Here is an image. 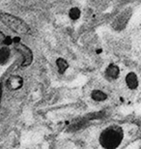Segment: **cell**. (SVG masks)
I'll list each match as a JSON object with an SVG mask.
<instances>
[{
  "instance_id": "7c38bea8",
  "label": "cell",
  "mask_w": 141,
  "mask_h": 149,
  "mask_svg": "<svg viewBox=\"0 0 141 149\" xmlns=\"http://www.w3.org/2000/svg\"><path fill=\"white\" fill-rule=\"evenodd\" d=\"M6 41V35L0 30V45H2L3 43H5Z\"/></svg>"
},
{
  "instance_id": "4fadbf2b",
  "label": "cell",
  "mask_w": 141,
  "mask_h": 149,
  "mask_svg": "<svg viewBox=\"0 0 141 149\" xmlns=\"http://www.w3.org/2000/svg\"><path fill=\"white\" fill-rule=\"evenodd\" d=\"M2 93H3V87H2V83L0 82V102H1L2 99Z\"/></svg>"
},
{
  "instance_id": "9c48e42d",
  "label": "cell",
  "mask_w": 141,
  "mask_h": 149,
  "mask_svg": "<svg viewBox=\"0 0 141 149\" xmlns=\"http://www.w3.org/2000/svg\"><path fill=\"white\" fill-rule=\"evenodd\" d=\"M55 65L57 67V70H58V72L60 74H65L66 72H67V70L69 69V67H70L69 62L63 57L57 58L56 61H55Z\"/></svg>"
},
{
  "instance_id": "ba28073f",
  "label": "cell",
  "mask_w": 141,
  "mask_h": 149,
  "mask_svg": "<svg viewBox=\"0 0 141 149\" xmlns=\"http://www.w3.org/2000/svg\"><path fill=\"white\" fill-rule=\"evenodd\" d=\"M12 52L9 47L3 46L0 47V65H4L9 61Z\"/></svg>"
},
{
  "instance_id": "8fae6325",
  "label": "cell",
  "mask_w": 141,
  "mask_h": 149,
  "mask_svg": "<svg viewBox=\"0 0 141 149\" xmlns=\"http://www.w3.org/2000/svg\"><path fill=\"white\" fill-rule=\"evenodd\" d=\"M80 16H81V11L79 10V8L73 7L69 10V17H70L72 20H74V22L78 19Z\"/></svg>"
},
{
  "instance_id": "7a4b0ae2",
  "label": "cell",
  "mask_w": 141,
  "mask_h": 149,
  "mask_svg": "<svg viewBox=\"0 0 141 149\" xmlns=\"http://www.w3.org/2000/svg\"><path fill=\"white\" fill-rule=\"evenodd\" d=\"M123 131L119 126L106 128L100 136V143L104 149H116L123 139Z\"/></svg>"
},
{
  "instance_id": "277c9868",
  "label": "cell",
  "mask_w": 141,
  "mask_h": 149,
  "mask_svg": "<svg viewBox=\"0 0 141 149\" xmlns=\"http://www.w3.org/2000/svg\"><path fill=\"white\" fill-rule=\"evenodd\" d=\"M15 49L22 55V63H20V67L26 68L32 64L33 60H34V54L30 47H28L26 45L22 43H19L15 46Z\"/></svg>"
},
{
  "instance_id": "52a82bcc",
  "label": "cell",
  "mask_w": 141,
  "mask_h": 149,
  "mask_svg": "<svg viewBox=\"0 0 141 149\" xmlns=\"http://www.w3.org/2000/svg\"><path fill=\"white\" fill-rule=\"evenodd\" d=\"M126 84H127L128 88L131 89V90H134L138 87L139 84V80L138 77H137V74L134 72H130L127 76H126Z\"/></svg>"
},
{
  "instance_id": "6da1fadb",
  "label": "cell",
  "mask_w": 141,
  "mask_h": 149,
  "mask_svg": "<svg viewBox=\"0 0 141 149\" xmlns=\"http://www.w3.org/2000/svg\"><path fill=\"white\" fill-rule=\"evenodd\" d=\"M0 22L4 24L6 27H8L14 33L17 35H28L31 32V28L24 20L20 17L12 15L10 13L2 12L0 13Z\"/></svg>"
},
{
  "instance_id": "3957f363",
  "label": "cell",
  "mask_w": 141,
  "mask_h": 149,
  "mask_svg": "<svg viewBox=\"0 0 141 149\" xmlns=\"http://www.w3.org/2000/svg\"><path fill=\"white\" fill-rule=\"evenodd\" d=\"M133 17V8L128 7L124 9L115 19H113V22L111 23V27L113 30H115L117 32H120L127 27V25L128 24V22Z\"/></svg>"
},
{
  "instance_id": "8992f818",
  "label": "cell",
  "mask_w": 141,
  "mask_h": 149,
  "mask_svg": "<svg viewBox=\"0 0 141 149\" xmlns=\"http://www.w3.org/2000/svg\"><path fill=\"white\" fill-rule=\"evenodd\" d=\"M120 76V68L118 65L110 63L108 66L104 70V77L107 80L112 81V80H116Z\"/></svg>"
},
{
  "instance_id": "5b68a950",
  "label": "cell",
  "mask_w": 141,
  "mask_h": 149,
  "mask_svg": "<svg viewBox=\"0 0 141 149\" xmlns=\"http://www.w3.org/2000/svg\"><path fill=\"white\" fill-rule=\"evenodd\" d=\"M23 83H24V80L22 77L19 74H12L6 80V87L11 91H17L22 87Z\"/></svg>"
},
{
  "instance_id": "30bf717a",
  "label": "cell",
  "mask_w": 141,
  "mask_h": 149,
  "mask_svg": "<svg viewBox=\"0 0 141 149\" xmlns=\"http://www.w3.org/2000/svg\"><path fill=\"white\" fill-rule=\"evenodd\" d=\"M91 98L92 100L96 101V102H103L107 99V95L100 89H95V90L92 91Z\"/></svg>"
}]
</instances>
